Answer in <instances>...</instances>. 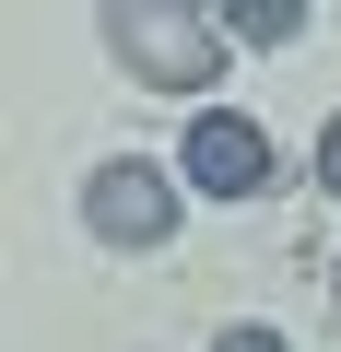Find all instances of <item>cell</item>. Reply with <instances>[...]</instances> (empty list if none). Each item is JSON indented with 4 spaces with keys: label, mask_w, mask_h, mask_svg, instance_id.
I'll use <instances>...</instances> for the list:
<instances>
[{
    "label": "cell",
    "mask_w": 341,
    "mask_h": 352,
    "mask_svg": "<svg viewBox=\"0 0 341 352\" xmlns=\"http://www.w3.org/2000/svg\"><path fill=\"white\" fill-rule=\"evenodd\" d=\"M318 188H329V200H341V118H329V129H318Z\"/></svg>",
    "instance_id": "5"
},
{
    "label": "cell",
    "mask_w": 341,
    "mask_h": 352,
    "mask_svg": "<svg viewBox=\"0 0 341 352\" xmlns=\"http://www.w3.org/2000/svg\"><path fill=\"white\" fill-rule=\"evenodd\" d=\"M224 36H247V47H294V36H306V12H294V0H236Z\"/></svg>",
    "instance_id": "4"
},
{
    "label": "cell",
    "mask_w": 341,
    "mask_h": 352,
    "mask_svg": "<svg viewBox=\"0 0 341 352\" xmlns=\"http://www.w3.org/2000/svg\"><path fill=\"white\" fill-rule=\"evenodd\" d=\"M177 176H189L200 200H259V188H271V129H259V118H236V106H200V118H189Z\"/></svg>",
    "instance_id": "3"
},
{
    "label": "cell",
    "mask_w": 341,
    "mask_h": 352,
    "mask_svg": "<svg viewBox=\"0 0 341 352\" xmlns=\"http://www.w3.org/2000/svg\"><path fill=\"white\" fill-rule=\"evenodd\" d=\"M212 352H282V329H259V317H247V329H224Z\"/></svg>",
    "instance_id": "6"
},
{
    "label": "cell",
    "mask_w": 341,
    "mask_h": 352,
    "mask_svg": "<svg viewBox=\"0 0 341 352\" xmlns=\"http://www.w3.org/2000/svg\"><path fill=\"white\" fill-rule=\"evenodd\" d=\"M106 47H118V71H141L153 94H212L224 82V12H189V0H106Z\"/></svg>",
    "instance_id": "1"
},
{
    "label": "cell",
    "mask_w": 341,
    "mask_h": 352,
    "mask_svg": "<svg viewBox=\"0 0 341 352\" xmlns=\"http://www.w3.org/2000/svg\"><path fill=\"white\" fill-rule=\"evenodd\" d=\"M83 223H94L106 247H165V235H177V176L141 164V153L94 164V176H83Z\"/></svg>",
    "instance_id": "2"
}]
</instances>
